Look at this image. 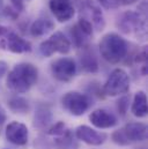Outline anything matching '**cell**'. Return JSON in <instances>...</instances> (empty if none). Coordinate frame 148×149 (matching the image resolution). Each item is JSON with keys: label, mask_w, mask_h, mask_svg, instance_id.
I'll use <instances>...</instances> for the list:
<instances>
[{"label": "cell", "mask_w": 148, "mask_h": 149, "mask_svg": "<svg viewBox=\"0 0 148 149\" xmlns=\"http://www.w3.org/2000/svg\"><path fill=\"white\" fill-rule=\"evenodd\" d=\"M118 1H119V5L128 6V5H133V3H135L138 0H118Z\"/></svg>", "instance_id": "29"}, {"label": "cell", "mask_w": 148, "mask_h": 149, "mask_svg": "<svg viewBox=\"0 0 148 149\" xmlns=\"http://www.w3.org/2000/svg\"><path fill=\"white\" fill-rule=\"evenodd\" d=\"M118 29L125 35H132L139 38L140 40H145L147 36V23L146 17L140 15L138 12L127 10L120 15L117 21Z\"/></svg>", "instance_id": "3"}, {"label": "cell", "mask_w": 148, "mask_h": 149, "mask_svg": "<svg viewBox=\"0 0 148 149\" xmlns=\"http://www.w3.org/2000/svg\"><path fill=\"white\" fill-rule=\"evenodd\" d=\"M38 80V68L30 63L16 64L7 74L6 86L16 94L29 91Z\"/></svg>", "instance_id": "1"}, {"label": "cell", "mask_w": 148, "mask_h": 149, "mask_svg": "<svg viewBox=\"0 0 148 149\" xmlns=\"http://www.w3.org/2000/svg\"><path fill=\"white\" fill-rule=\"evenodd\" d=\"M89 120L91 125L100 130L112 128L118 124V118L105 109H96L89 114Z\"/></svg>", "instance_id": "14"}, {"label": "cell", "mask_w": 148, "mask_h": 149, "mask_svg": "<svg viewBox=\"0 0 148 149\" xmlns=\"http://www.w3.org/2000/svg\"><path fill=\"white\" fill-rule=\"evenodd\" d=\"M6 139L15 146H26L29 139L28 127L20 121H10L5 130Z\"/></svg>", "instance_id": "12"}, {"label": "cell", "mask_w": 148, "mask_h": 149, "mask_svg": "<svg viewBox=\"0 0 148 149\" xmlns=\"http://www.w3.org/2000/svg\"><path fill=\"white\" fill-rule=\"evenodd\" d=\"M3 8H5V5H3V0H0V14H2V12H3Z\"/></svg>", "instance_id": "31"}, {"label": "cell", "mask_w": 148, "mask_h": 149, "mask_svg": "<svg viewBox=\"0 0 148 149\" xmlns=\"http://www.w3.org/2000/svg\"><path fill=\"white\" fill-rule=\"evenodd\" d=\"M51 74L59 82H70L76 75V64L73 58L63 57L51 63Z\"/></svg>", "instance_id": "8"}, {"label": "cell", "mask_w": 148, "mask_h": 149, "mask_svg": "<svg viewBox=\"0 0 148 149\" xmlns=\"http://www.w3.org/2000/svg\"><path fill=\"white\" fill-rule=\"evenodd\" d=\"M81 70L86 73H97L98 72V60L95 53L89 49V46H86L82 49V52L79 57Z\"/></svg>", "instance_id": "15"}, {"label": "cell", "mask_w": 148, "mask_h": 149, "mask_svg": "<svg viewBox=\"0 0 148 149\" xmlns=\"http://www.w3.org/2000/svg\"><path fill=\"white\" fill-rule=\"evenodd\" d=\"M66 130H67V127H66V124H65L64 121H57L56 124H53L52 126L49 127V130H47V134L54 138V136H59V135H61Z\"/></svg>", "instance_id": "23"}, {"label": "cell", "mask_w": 148, "mask_h": 149, "mask_svg": "<svg viewBox=\"0 0 148 149\" xmlns=\"http://www.w3.org/2000/svg\"><path fill=\"white\" fill-rule=\"evenodd\" d=\"M7 71H8V65H7V63L3 61V60H0V79L7 73Z\"/></svg>", "instance_id": "27"}, {"label": "cell", "mask_w": 148, "mask_h": 149, "mask_svg": "<svg viewBox=\"0 0 148 149\" xmlns=\"http://www.w3.org/2000/svg\"><path fill=\"white\" fill-rule=\"evenodd\" d=\"M6 119H7L6 113H5L2 108H0V133H1V131H2V127H3V125H5Z\"/></svg>", "instance_id": "28"}, {"label": "cell", "mask_w": 148, "mask_h": 149, "mask_svg": "<svg viewBox=\"0 0 148 149\" xmlns=\"http://www.w3.org/2000/svg\"><path fill=\"white\" fill-rule=\"evenodd\" d=\"M71 47L72 44L70 39L61 31H56L50 36V38L43 40L39 44V52L44 57H51L54 53L67 54L71 51Z\"/></svg>", "instance_id": "6"}, {"label": "cell", "mask_w": 148, "mask_h": 149, "mask_svg": "<svg viewBox=\"0 0 148 149\" xmlns=\"http://www.w3.org/2000/svg\"><path fill=\"white\" fill-rule=\"evenodd\" d=\"M76 26L79 27V29H80L86 36H88L89 38L93 37L94 28H93L91 23H90L88 20H86V19H83V17H80L79 21L76 22Z\"/></svg>", "instance_id": "22"}, {"label": "cell", "mask_w": 148, "mask_h": 149, "mask_svg": "<svg viewBox=\"0 0 148 149\" xmlns=\"http://www.w3.org/2000/svg\"><path fill=\"white\" fill-rule=\"evenodd\" d=\"M131 112L137 118H144L147 116V96L145 91L139 90L134 94L131 105Z\"/></svg>", "instance_id": "18"}, {"label": "cell", "mask_w": 148, "mask_h": 149, "mask_svg": "<svg viewBox=\"0 0 148 149\" xmlns=\"http://www.w3.org/2000/svg\"><path fill=\"white\" fill-rule=\"evenodd\" d=\"M101 57L109 64H118L124 60L128 53V44L119 34L108 33L98 43Z\"/></svg>", "instance_id": "2"}, {"label": "cell", "mask_w": 148, "mask_h": 149, "mask_svg": "<svg viewBox=\"0 0 148 149\" xmlns=\"http://www.w3.org/2000/svg\"><path fill=\"white\" fill-rule=\"evenodd\" d=\"M80 13H81V17L88 20L91 23L93 28H95L97 31H102L104 29L105 19L103 12L91 0H83L80 3Z\"/></svg>", "instance_id": "9"}, {"label": "cell", "mask_w": 148, "mask_h": 149, "mask_svg": "<svg viewBox=\"0 0 148 149\" xmlns=\"http://www.w3.org/2000/svg\"><path fill=\"white\" fill-rule=\"evenodd\" d=\"M128 100H130V97L123 96V97H120V98L118 100V102H117V110H118V112H119L121 116H125V113L127 111Z\"/></svg>", "instance_id": "24"}, {"label": "cell", "mask_w": 148, "mask_h": 149, "mask_svg": "<svg viewBox=\"0 0 148 149\" xmlns=\"http://www.w3.org/2000/svg\"><path fill=\"white\" fill-rule=\"evenodd\" d=\"M147 139V126L144 123L131 121L124 127L114 131L111 135L113 143L118 146H130L135 142H142Z\"/></svg>", "instance_id": "4"}, {"label": "cell", "mask_w": 148, "mask_h": 149, "mask_svg": "<svg viewBox=\"0 0 148 149\" xmlns=\"http://www.w3.org/2000/svg\"><path fill=\"white\" fill-rule=\"evenodd\" d=\"M98 2L107 9H112L119 7V1L118 0H98Z\"/></svg>", "instance_id": "25"}, {"label": "cell", "mask_w": 148, "mask_h": 149, "mask_svg": "<svg viewBox=\"0 0 148 149\" xmlns=\"http://www.w3.org/2000/svg\"><path fill=\"white\" fill-rule=\"evenodd\" d=\"M71 37H72V42L73 44L79 47V49H83L86 46H88V39L89 37L86 36L76 24H74L73 27L71 28Z\"/></svg>", "instance_id": "21"}, {"label": "cell", "mask_w": 148, "mask_h": 149, "mask_svg": "<svg viewBox=\"0 0 148 149\" xmlns=\"http://www.w3.org/2000/svg\"><path fill=\"white\" fill-rule=\"evenodd\" d=\"M53 29H54V23L50 19H37L31 23L29 31L33 37L39 38L46 36Z\"/></svg>", "instance_id": "16"}, {"label": "cell", "mask_w": 148, "mask_h": 149, "mask_svg": "<svg viewBox=\"0 0 148 149\" xmlns=\"http://www.w3.org/2000/svg\"><path fill=\"white\" fill-rule=\"evenodd\" d=\"M52 121V112L49 105L39 104L34 114V127L43 130L47 127Z\"/></svg>", "instance_id": "17"}, {"label": "cell", "mask_w": 148, "mask_h": 149, "mask_svg": "<svg viewBox=\"0 0 148 149\" xmlns=\"http://www.w3.org/2000/svg\"><path fill=\"white\" fill-rule=\"evenodd\" d=\"M53 145L57 149H79V142L68 128L61 135L53 138Z\"/></svg>", "instance_id": "19"}, {"label": "cell", "mask_w": 148, "mask_h": 149, "mask_svg": "<svg viewBox=\"0 0 148 149\" xmlns=\"http://www.w3.org/2000/svg\"><path fill=\"white\" fill-rule=\"evenodd\" d=\"M0 49L9 51L12 53H27L33 50L31 43L16 33L9 31L6 36L0 39Z\"/></svg>", "instance_id": "10"}, {"label": "cell", "mask_w": 148, "mask_h": 149, "mask_svg": "<svg viewBox=\"0 0 148 149\" xmlns=\"http://www.w3.org/2000/svg\"><path fill=\"white\" fill-rule=\"evenodd\" d=\"M49 8L56 20L60 23L68 22L75 15V9L70 0H50Z\"/></svg>", "instance_id": "13"}, {"label": "cell", "mask_w": 148, "mask_h": 149, "mask_svg": "<svg viewBox=\"0 0 148 149\" xmlns=\"http://www.w3.org/2000/svg\"><path fill=\"white\" fill-rule=\"evenodd\" d=\"M63 108L70 114L80 117L84 114L90 108V98L79 91H68L61 98Z\"/></svg>", "instance_id": "7"}, {"label": "cell", "mask_w": 148, "mask_h": 149, "mask_svg": "<svg viewBox=\"0 0 148 149\" xmlns=\"http://www.w3.org/2000/svg\"><path fill=\"white\" fill-rule=\"evenodd\" d=\"M8 33H9V29H8L7 27L0 26V37H3V36H6Z\"/></svg>", "instance_id": "30"}, {"label": "cell", "mask_w": 148, "mask_h": 149, "mask_svg": "<svg viewBox=\"0 0 148 149\" xmlns=\"http://www.w3.org/2000/svg\"><path fill=\"white\" fill-rule=\"evenodd\" d=\"M74 136L76 138V140L82 141L86 145L96 146V147L103 145L108 139V135L105 133L98 132L87 125L77 126L74 131Z\"/></svg>", "instance_id": "11"}, {"label": "cell", "mask_w": 148, "mask_h": 149, "mask_svg": "<svg viewBox=\"0 0 148 149\" xmlns=\"http://www.w3.org/2000/svg\"><path fill=\"white\" fill-rule=\"evenodd\" d=\"M7 105H8V109L13 113H20V114L27 113L30 109L29 102L26 98L20 97V96H14L9 98L7 102Z\"/></svg>", "instance_id": "20"}, {"label": "cell", "mask_w": 148, "mask_h": 149, "mask_svg": "<svg viewBox=\"0 0 148 149\" xmlns=\"http://www.w3.org/2000/svg\"><path fill=\"white\" fill-rule=\"evenodd\" d=\"M10 1H12V5H13V8L16 12H22L24 9L26 2H29L31 0H10Z\"/></svg>", "instance_id": "26"}, {"label": "cell", "mask_w": 148, "mask_h": 149, "mask_svg": "<svg viewBox=\"0 0 148 149\" xmlns=\"http://www.w3.org/2000/svg\"><path fill=\"white\" fill-rule=\"evenodd\" d=\"M130 75L123 68H114L103 86V93L110 97L125 95L130 90Z\"/></svg>", "instance_id": "5"}]
</instances>
